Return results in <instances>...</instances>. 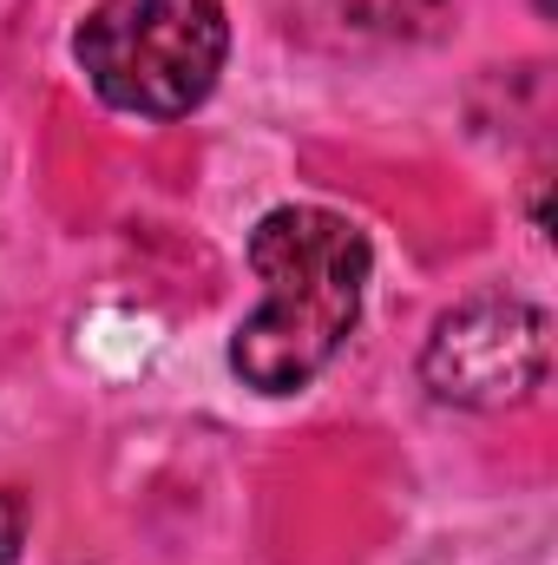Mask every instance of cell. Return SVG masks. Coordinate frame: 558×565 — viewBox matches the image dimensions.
Listing matches in <instances>:
<instances>
[{"mask_svg":"<svg viewBox=\"0 0 558 565\" xmlns=\"http://www.w3.org/2000/svg\"><path fill=\"white\" fill-rule=\"evenodd\" d=\"M546 369H552V316L506 289H480L440 309L420 342V388L473 415L533 402L546 388Z\"/></svg>","mask_w":558,"mask_h":565,"instance_id":"3957f363","label":"cell"},{"mask_svg":"<svg viewBox=\"0 0 558 565\" xmlns=\"http://www.w3.org/2000/svg\"><path fill=\"white\" fill-rule=\"evenodd\" d=\"M73 60L112 113L164 126L217 93L230 13L224 0H99L73 26Z\"/></svg>","mask_w":558,"mask_h":565,"instance_id":"7a4b0ae2","label":"cell"},{"mask_svg":"<svg viewBox=\"0 0 558 565\" xmlns=\"http://www.w3.org/2000/svg\"><path fill=\"white\" fill-rule=\"evenodd\" d=\"M250 270L264 302L230 335V375L250 395L282 402L348 349L375 277V244L329 204H277L250 231Z\"/></svg>","mask_w":558,"mask_h":565,"instance_id":"6da1fadb","label":"cell"},{"mask_svg":"<svg viewBox=\"0 0 558 565\" xmlns=\"http://www.w3.org/2000/svg\"><path fill=\"white\" fill-rule=\"evenodd\" d=\"M20 546H26V493L0 487V565L20 559Z\"/></svg>","mask_w":558,"mask_h":565,"instance_id":"277c9868","label":"cell"}]
</instances>
